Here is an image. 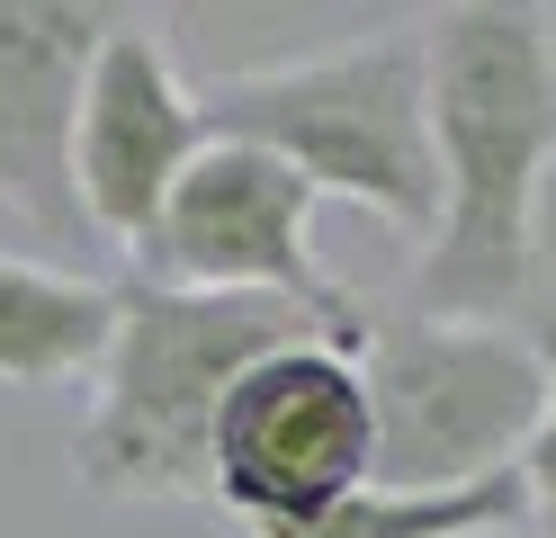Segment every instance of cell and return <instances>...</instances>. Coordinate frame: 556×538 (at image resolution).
Returning <instances> with one entry per match:
<instances>
[{
    "label": "cell",
    "instance_id": "cell-1",
    "mask_svg": "<svg viewBox=\"0 0 556 538\" xmlns=\"http://www.w3.org/2000/svg\"><path fill=\"white\" fill-rule=\"evenodd\" d=\"M431 46V153L440 225L413 261L404 314L520 323L539 297L547 171H556V10L448 0L422 18Z\"/></svg>",
    "mask_w": 556,
    "mask_h": 538
},
{
    "label": "cell",
    "instance_id": "cell-2",
    "mask_svg": "<svg viewBox=\"0 0 556 538\" xmlns=\"http://www.w3.org/2000/svg\"><path fill=\"white\" fill-rule=\"evenodd\" d=\"M288 341H368V323L296 297H180L117 278V333L73 430V476L99 502H216V413Z\"/></svg>",
    "mask_w": 556,
    "mask_h": 538
},
{
    "label": "cell",
    "instance_id": "cell-3",
    "mask_svg": "<svg viewBox=\"0 0 556 538\" xmlns=\"http://www.w3.org/2000/svg\"><path fill=\"white\" fill-rule=\"evenodd\" d=\"M206 135L278 153L315 198H351L395 234L440 225V153H431V46L422 18L359 27L341 46L216 72L198 82Z\"/></svg>",
    "mask_w": 556,
    "mask_h": 538
},
{
    "label": "cell",
    "instance_id": "cell-4",
    "mask_svg": "<svg viewBox=\"0 0 556 538\" xmlns=\"http://www.w3.org/2000/svg\"><path fill=\"white\" fill-rule=\"evenodd\" d=\"M377 466L387 493H458L511 476L547 422V350L530 323H440L387 314L359 341Z\"/></svg>",
    "mask_w": 556,
    "mask_h": 538
},
{
    "label": "cell",
    "instance_id": "cell-5",
    "mask_svg": "<svg viewBox=\"0 0 556 538\" xmlns=\"http://www.w3.org/2000/svg\"><path fill=\"white\" fill-rule=\"evenodd\" d=\"M315 207L324 198L278 153L206 135V153L162 198L153 234L126 251V278L180 287V297H296L315 314L368 323V305L351 287H332L324 261H315Z\"/></svg>",
    "mask_w": 556,
    "mask_h": 538
},
{
    "label": "cell",
    "instance_id": "cell-6",
    "mask_svg": "<svg viewBox=\"0 0 556 538\" xmlns=\"http://www.w3.org/2000/svg\"><path fill=\"white\" fill-rule=\"evenodd\" d=\"M377 466L368 377L351 341H288L216 413V502L242 529H288L359 493Z\"/></svg>",
    "mask_w": 556,
    "mask_h": 538
},
{
    "label": "cell",
    "instance_id": "cell-7",
    "mask_svg": "<svg viewBox=\"0 0 556 538\" xmlns=\"http://www.w3.org/2000/svg\"><path fill=\"white\" fill-rule=\"evenodd\" d=\"M198 153H206L198 82H180L162 18L117 10L109 46H99L90 82H81V126H73V189H81L90 234L135 251Z\"/></svg>",
    "mask_w": 556,
    "mask_h": 538
},
{
    "label": "cell",
    "instance_id": "cell-8",
    "mask_svg": "<svg viewBox=\"0 0 556 538\" xmlns=\"http://www.w3.org/2000/svg\"><path fill=\"white\" fill-rule=\"evenodd\" d=\"M109 27L117 10L90 0H0V207L27 215L54 251L90 234L73 189V126Z\"/></svg>",
    "mask_w": 556,
    "mask_h": 538
},
{
    "label": "cell",
    "instance_id": "cell-9",
    "mask_svg": "<svg viewBox=\"0 0 556 538\" xmlns=\"http://www.w3.org/2000/svg\"><path fill=\"white\" fill-rule=\"evenodd\" d=\"M117 333V287L0 251V386H90Z\"/></svg>",
    "mask_w": 556,
    "mask_h": 538
},
{
    "label": "cell",
    "instance_id": "cell-10",
    "mask_svg": "<svg viewBox=\"0 0 556 538\" xmlns=\"http://www.w3.org/2000/svg\"><path fill=\"white\" fill-rule=\"evenodd\" d=\"M503 529H530L520 466H511V476H484V485H458V493H387V485H359V493H341L332 512H315V521L252 529V538H503Z\"/></svg>",
    "mask_w": 556,
    "mask_h": 538
},
{
    "label": "cell",
    "instance_id": "cell-11",
    "mask_svg": "<svg viewBox=\"0 0 556 538\" xmlns=\"http://www.w3.org/2000/svg\"><path fill=\"white\" fill-rule=\"evenodd\" d=\"M539 350H547V422H539V440L520 449V493H530V529L556 538V314L539 323Z\"/></svg>",
    "mask_w": 556,
    "mask_h": 538
}]
</instances>
